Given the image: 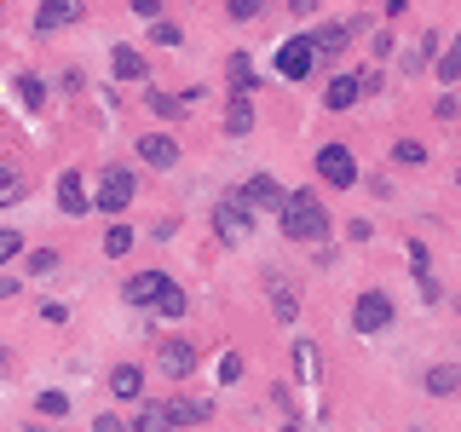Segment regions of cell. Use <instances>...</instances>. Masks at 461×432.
Here are the masks:
<instances>
[{
  "instance_id": "7402d4cb",
  "label": "cell",
  "mask_w": 461,
  "mask_h": 432,
  "mask_svg": "<svg viewBox=\"0 0 461 432\" xmlns=\"http://www.w3.org/2000/svg\"><path fill=\"white\" fill-rule=\"evenodd\" d=\"M144 104H150L156 115H162V122H179L191 98H173V93H156V86H144Z\"/></svg>"
},
{
  "instance_id": "8fae6325",
  "label": "cell",
  "mask_w": 461,
  "mask_h": 432,
  "mask_svg": "<svg viewBox=\"0 0 461 432\" xmlns=\"http://www.w3.org/2000/svg\"><path fill=\"white\" fill-rule=\"evenodd\" d=\"M110 398L115 403H139L144 398V369L139 364H115L110 369Z\"/></svg>"
},
{
  "instance_id": "836d02e7",
  "label": "cell",
  "mask_w": 461,
  "mask_h": 432,
  "mask_svg": "<svg viewBox=\"0 0 461 432\" xmlns=\"http://www.w3.org/2000/svg\"><path fill=\"white\" fill-rule=\"evenodd\" d=\"M432 115H438V122H456V115H461V98H456V93H444L438 104H432Z\"/></svg>"
},
{
  "instance_id": "9c48e42d",
  "label": "cell",
  "mask_w": 461,
  "mask_h": 432,
  "mask_svg": "<svg viewBox=\"0 0 461 432\" xmlns=\"http://www.w3.org/2000/svg\"><path fill=\"white\" fill-rule=\"evenodd\" d=\"M58 208H64L69 220H81V213H93V196H86L81 173H58Z\"/></svg>"
},
{
  "instance_id": "4dcf8cb0",
  "label": "cell",
  "mask_w": 461,
  "mask_h": 432,
  "mask_svg": "<svg viewBox=\"0 0 461 432\" xmlns=\"http://www.w3.org/2000/svg\"><path fill=\"white\" fill-rule=\"evenodd\" d=\"M29 271H35V277H52V271H58V248H35V254H29Z\"/></svg>"
},
{
  "instance_id": "9a60e30c",
  "label": "cell",
  "mask_w": 461,
  "mask_h": 432,
  "mask_svg": "<svg viewBox=\"0 0 461 432\" xmlns=\"http://www.w3.org/2000/svg\"><path fill=\"white\" fill-rule=\"evenodd\" d=\"M86 18V6H76V0H58V6H41L35 12V29L47 35V29H64V23H81Z\"/></svg>"
},
{
  "instance_id": "b9f144b4",
  "label": "cell",
  "mask_w": 461,
  "mask_h": 432,
  "mask_svg": "<svg viewBox=\"0 0 461 432\" xmlns=\"http://www.w3.org/2000/svg\"><path fill=\"white\" fill-rule=\"evenodd\" d=\"M283 432H300V427H283Z\"/></svg>"
},
{
  "instance_id": "7c38bea8",
  "label": "cell",
  "mask_w": 461,
  "mask_h": 432,
  "mask_svg": "<svg viewBox=\"0 0 461 432\" xmlns=\"http://www.w3.org/2000/svg\"><path fill=\"white\" fill-rule=\"evenodd\" d=\"M139 162L144 167H179V144H173L167 133H144L139 139Z\"/></svg>"
},
{
  "instance_id": "44dd1931",
  "label": "cell",
  "mask_w": 461,
  "mask_h": 432,
  "mask_svg": "<svg viewBox=\"0 0 461 432\" xmlns=\"http://www.w3.org/2000/svg\"><path fill=\"white\" fill-rule=\"evenodd\" d=\"M225 133L230 139H249L254 133V104H249V98H230V104H225Z\"/></svg>"
},
{
  "instance_id": "d6a6232c",
  "label": "cell",
  "mask_w": 461,
  "mask_h": 432,
  "mask_svg": "<svg viewBox=\"0 0 461 432\" xmlns=\"http://www.w3.org/2000/svg\"><path fill=\"white\" fill-rule=\"evenodd\" d=\"M150 40H156V47H179L185 35H179V23H167V18H162V23L150 29Z\"/></svg>"
},
{
  "instance_id": "f546056e",
  "label": "cell",
  "mask_w": 461,
  "mask_h": 432,
  "mask_svg": "<svg viewBox=\"0 0 461 432\" xmlns=\"http://www.w3.org/2000/svg\"><path fill=\"white\" fill-rule=\"evenodd\" d=\"M403 254H410V271H415V277H421V283H432V266H427V242H415V237H410V248H403Z\"/></svg>"
},
{
  "instance_id": "d6986e66",
  "label": "cell",
  "mask_w": 461,
  "mask_h": 432,
  "mask_svg": "<svg viewBox=\"0 0 461 432\" xmlns=\"http://www.w3.org/2000/svg\"><path fill=\"white\" fill-rule=\"evenodd\" d=\"M346 40H352V29H346V23H323V29H312V52H317V58H335Z\"/></svg>"
},
{
  "instance_id": "30bf717a",
  "label": "cell",
  "mask_w": 461,
  "mask_h": 432,
  "mask_svg": "<svg viewBox=\"0 0 461 432\" xmlns=\"http://www.w3.org/2000/svg\"><path fill=\"white\" fill-rule=\"evenodd\" d=\"M110 69H115V81H127V86H144V81H150V64H144L139 47H115L110 52Z\"/></svg>"
},
{
  "instance_id": "e575fe53",
  "label": "cell",
  "mask_w": 461,
  "mask_h": 432,
  "mask_svg": "<svg viewBox=\"0 0 461 432\" xmlns=\"http://www.w3.org/2000/svg\"><path fill=\"white\" fill-rule=\"evenodd\" d=\"M18 248H23L18 230H0V266H6V259H18Z\"/></svg>"
},
{
  "instance_id": "60d3db41",
  "label": "cell",
  "mask_w": 461,
  "mask_h": 432,
  "mask_svg": "<svg viewBox=\"0 0 461 432\" xmlns=\"http://www.w3.org/2000/svg\"><path fill=\"white\" fill-rule=\"evenodd\" d=\"M0 369H6V346H0Z\"/></svg>"
},
{
  "instance_id": "cb8c5ba5",
  "label": "cell",
  "mask_w": 461,
  "mask_h": 432,
  "mask_svg": "<svg viewBox=\"0 0 461 432\" xmlns=\"http://www.w3.org/2000/svg\"><path fill=\"white\" fill-rule=\"evenodd\" d=\"M254 69H249V58H242V52H230V93H237V98H249L254 93Z\"/></svg>"
},
{
  "instance_id": "74e56055",
  "label": "cell",
  "mask_w": 461,
  "mask_h": 432,
  "mask_svg": "<svg viewBox=\"0 0 461 432\" xmlns=\"http://www.w3.org/2000/svg\"><path fill=\"white\" fill-rule=\"evenodd\" d=\"M18 191H23V184H18V173H12V167H0V196L12 202V196H18Z\"/></svg>"
},
{
  "instance_id": "83f0119b",
  "label": "cell",
  "mask_w": 461,
  "mask_h": 432,
  "mask_svg": "<svg viewBox=\"0 0 461 432\" xmlns=\"http://www.w3.org/2000/svg\"><path fill=\"white\" fill-rule=\"evenodd\" d=\"M185 311H191V294H185V288H167L162 306H156V317H185Z\"/></svg>"
},
{
  "instance_id": "ffe728a7",
  "label": "cell",
  "mask_w": 461,
  "mask_h": 432,
  "mask_svg": "<svg viewBox=\"0 0 461 432\" xmlns=\"http://www.w3.org/2000/svg\"><path fill=\"white\" fill-rule=\"evenodd\" d=\"M427 392H432V398L461 392V364H432V369H427Z\"/></svg>"
},
{
  "instance_id": "52a82bcc",
  "label": "cell",
  "mask_w": 461,
  "mask_h": 432,
  "mask_svg": "<svg viewBox=\"0 0 461 432\" xmlns=\"http://www.w3.org/2000/svg\"><path fill=\"white\" fill-rule=\"evenodd\" d=\"M213 230H220V237H249V230H254V208L242 196H220V208H213Z\"/></svg>"
},
{
  "instance_id": "484cf974",
  "label": "cell",
  "mask_w": 461,
  "mask_h": 432,
  "mask_svg": "<svg viewBox=\"0 0 461 432\" xmlns=\"http://www.w3.org/2000/svg\"><path fill=\"white\" fill-rule=\"evenodd\" d=\"M127 248H133V225H110V230H104V254L122 259Z\"/></svg>"
},
{
  "instance_id": "4fadbf2b",
  "label": "cell",
  "mask_w": 461,
  "mask_h": 432,
  "mask_svg": "<svg viewBox=\"0 0 461 432\" xmlns=\"http://www.w3.org/2000/svg\"><path fill=\"white\" fill-rule=\"evenodd\" d=\"M357 98H364V81H357V76H335V81L323 86V104L335 110V115H340V110H352Z\"/></svg>"
},
{
  "instance_id": "2e32d148",
  "label": "cell",
  "mask_w": 461,
  "mask_h": 432,
  "mask_svg": "<svg viewBox=\"0 0 461 432\" xmlns=\"http://www.w3.org/2000/svg\"><path fill=\"white\" fill-rule=\"evenodd\" d=\"M156 357H162V374H191L196 369V346L191 340H167Z\"/></svg>"
},
{
  "instance_id": "3957f363",
  "label": "cell",
  "mask_w": 461,
  "mask_h": 432,
  "mask_svg": "<svg viewBox=\"0 0 461 432\" xmlns=\"http://www.w3.org/2000/svg\"><path fill=\"white\" fill-rule=\"evenodd\" d=\"M386 323H393V294H386V288H364L357 306H352V328L357 335H381Z\"/></svg>"
},
{
  "instance_id": "f1b7e54d",
  "label": "cell",
  "mask_w": 461,
  "mask_h": 432,
  "mask_svg": "<svg viewBox=\"0 0 461 432\" xmlns=\"http://www.w3.org/2000/svg\"><path fill=\"white\" fill-rule=\"evenodd\" d=\"M35 410L47 415V421H64V415H69V398H64V392H41V398H35Z\"/></svg>"
},
{
  "instance_id": "8992f818",
  "label": "cell",
  "mask_w": 461,
  "mask_h": 432,
  "mask_svg": "<svg viewBox=\"0 0 461 432\" xmlns=\"http://www.w3.org/2000/svg\"><path fill=\"white\" fill-rule=\"evenodd\" d=\"M167 288H173V283L162 277V271H139V277H127V283H122V300H127V306H139V311H156Z\"/></svg>"
},
{
  "instance_id": "5bb4252c",
  "label": "cell",
  "mask_w": 461,
  "mask_h": 432,
  "mask_svg": "<svg viewBox=\"0 0 461 432\" xmlns=\"http://www.w3.org/2000/svg\"><path fill=\"white\" fill-rule=\"evenodd\" d=\"M127 432H173L167 403H144V398H139V410H133V421H127Z\"/></svg>"
},
{
  "instance_id": "277c9868",
  "label": "cell",
  "mask_w": 461,
  "mask_h": 432,
  "mask_svg": "<svg viewBox=\"0 0 461 432\" xmlns=\"http://www.w3.org/2000/svg\"><path fill=\"white\" fill-rule=\"evenodd\" d=\"M317 69V52H312V35H288L277 47V76L283 81H312Z\"/></svg>"
},
{
  "instance_id": "ba28073f",
  "label": "cell",
  "mask_w": 461,
  "mask_h": 432,
  "mask_svg": "<svg viewBox=\"0 0 461 432\" xmlns=\"http://www.w3.org/2000/svg\"><path fill=\"white\" fill-rule=\"evenodd\" d=\"M242 202H249V208H271V213H283L288 191H283L277 179H271V173H254V179L242 184Z\"/></svg>"
},
{
  "instance_id": "d590c367",
  "label": "cell",
  "mask_w": 461,
  "mask_h": 432,
  "mask_svg": "<svg viewBox=\"0 0 461 432\" xmlns=\"http://www.w3.org/2000/svg\"><path fill=\"white\" fill-rule=\"evenodd\" d=\"M237 374H242V357L225 352V357H220V381H237Z\"/></svg>"
},
{
  "instance_id": "5b68a950",
  "label": "cell",
  "mask_w": 461,
  "mask_h": 432,
  "mask_svg": "<svg viewBox=\"0 0 461 432\" xmlns=\"http://www.w3.org/2000/svg\"><path fill=\"white\" fill-rule=\"evenodd\" d=\"M317 173H323L335 191H352L357 184V156L346 150V144H323V150H317Z\"/></svg>"
},
{
  "instance_id": "4316f807",
  "label": "cell",
  "mask_w": 461,
  "mask_h": 432,
  "mask_svg": "<svg viewBox=\"0 0 461 432\" xmlns=\"http://www.w3.org/2000/svg\"><path fill=\"white\" fill-rule=\"evenodd\" d=\"M294 374H300V381H317V346L312 340L294 346Z\"/></svg>"
},
{
  "instance_id": "f35d334b",
  "label": "cell",
  "mask_w": 461,
  "mask_h": 432,
  "mask_svg": "<svg viewBox=\"0 0 461 432\" xmlns=\"http://www.w3.org/2000/svg\"><path fill=\"white\" fill-rule=\"evenodd\" d=\"M133 12H139V18H156V23H162V0H133Z\"/></svg>"
},
{
  "instance_id": "1f68e13d",
  "label": "cell",
  "mask_w": 461,
  "mask_h": 432,
  "mask_svg": "<svg viewBox=\"0 0 461 432\" xmlns=\"http://www.w3.org/2000/svg\"><path fill=\"white\" fill-rule=\"evenodd\" d=\"M18 93H23V104H35V110L47 104V86H41L35 76H18Z\"/></svg>"
},
{
  "instance_id": "8d00e7d4",
  "label": "cell",
  "mask_w": 461,
  "mask_h": 432,
  "mask_svg": "<svg viewBox=\"0 0 461 432\" xmlns=\"http://www.w3.org/2000/svg\"><path fill=\"white\" fill-rule=\"evenodd\" d=\"M93 432H127L122 415H93Z\"/></svg>"
},
{
  "instance_id": "6da1fadb",
  "label": "cell",
  "mask_w": 461,
  "mask_h": 432,
  "mask_svg": "<svg viewBox=\"0 0 461 432\" xmlns=\"http://www.w3.org/2000/svg\"><path fill=\"white\" fill-rule=\"evenodd\" d=\"M277 220L288 242H329V208L317 202V191H288Z\"/></svg>"
},
{
  "instance_id": "ab89813d",
  "label": "cell",
  "mask_w": 461,
  "mask_h": 432,
  "mask_svg": "<svg viewBox=\"0 0 461 432\" xmlns=\"http://www.w3.org/2000/svg\"><path fill=\"white\" fill-rule=\"evenodd\" d=\"M230 18H259V0H230Z\"/></svg>"
},
{
  "instance_id": "603a6c76",
  "label": "cell",
  "mask_w": 461,
  "mask_h": 432,
  "mask_svg": "<svg viewBox=\"0 0 461 432\" xmlns=\"http://www.w3.org/2000/svg\"><path fill=\"white\" fill-rule=\"evenodd\" d=\"M438 81H444V86L461 81V35H450V47L438 52Z\"/></svg>"
},
{
  "instance_id": "d4e9b609",
  "label": "cell",
  "mask_w": 461,
  "mask_h": 432,
  "mask_svg": "<svg viewBox=\"0 0 461 432\" xmlns=\"http://www.w3.org/2000/svg\"><path fill=\"white\" fill-rule=\"evenodd\" d=\"M393 162H398V167H421V162H427V144L398 139V144H393Z\"/></svg>"
},
{
  "instance_id": "e0dca14e",
  "label": "cell",
  "mask_w": 461,
  "mask_h": 432,
  "mask_svg": "<svg viewBox=\"0 0 461 432\" xmlns=\"http://www.w3.org/2000/svg\"><path fill=\"white\" fill-rule=\"evenodd\" d=\"M266 294H271V306H277V317L288 323V317H300V300H294V283H283L277 271H266Z\"/></svg>"
},
{
  "instance_id": "7a4b0ae2",
  "label": "cell",
  "mask_w": 461,
  "mask_h": 432,
  "mask_svg": "<svg viewBox=\"0 0 461 432\" xmlns=\"http://www.w3.org/2000/svg\"><path fill=\"white\" fill-rule=\"evenodd\" d=\"M133 196H139V173L133 167H104V173H98V191H93L98 213H127Z\"/></svg>"
},
{
  "instance_id": "ac0fdd59",
  "label": "cell",
  "mask_w": 461,
  "mask_h": 432,
  "mask_svg": "<svg viewBox=\"0 0 461 432\" xmlns=\"http://www.w3.org/2000/svg\"><path fill=\"white\" fill-rule=\"evenodd\" d=\"M167 415H173V427H202V421L213 415V403H202V398H173Z\"/></svg>"
}]
</instances>
